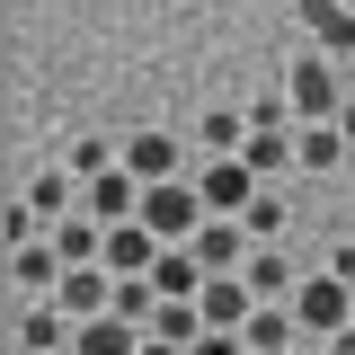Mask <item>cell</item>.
Listing matches in <instances>:
<instances>
[{
	"instance_id": "obj_1",
	"label": "cell",
	"mask_w": 355,
	"mask_h": 355,
	"mask_svg": "<svg viewBox=\"0 0 355 355\" xmlns=\"http://www.w3.org/2000/svg\"><path fill=\"white\" fill-rule=\"evenodd\" d=\"M205 214H214V205H205V187H196V178H160V187H142V222H151L160 240H196Z\"/></svg>"
},
{
	"instance_id": "obj_2",
	"label": "cell",
	"mask_w": 355,
	"mask_h": 355,
	"mask_svg": "<svg viewBox=\"0 0 355 355\" xmlns=\"http://www.w3.org/2000/svg\"><path fill=\"white\" fill-rule=\"evenodd\" d=\"M293 320H302L311 338H338V329L355 320V284H347V275H329V266H311L302 284H293Z\"/></svg>"
},
{
	"instance_id": "obj_3",
	"label": "cell",
	"mask_w": 355,
	"mask_h": 355,
	"mask_svg": "<svg viewBox=\"0 0 355 355\" xmlns=\"http://www.w3.org/2000/svg\"><path fill=\"white\" fill-rule=\"evenodd\" d=\"M284 98H293V116H302V125H320V116H338V107H347V89H338V71H329V53H320V44H311V53H293Z\"/></svg>"
},
{
	"instance_id": "obj_4",
	"label": "cell",
	"mask_w": 355,
	"mask_h": 355,
	"mask_svg": "<svg viewBox=\"0 0 355 355\" xmlns=\"http://www.w3.org/2000/svg\"><path fill=\"white\" fill-rule=\"evenodd\" d=\"M196 187H205V205L214 214H249V196H258L266 178L240 160V151H205V169H196Z\"/></svg>"
},
{
	"instance_id": "obj_5",
	"label": "cell",
	"mask_w": 355,
	"mask_h": 355,
	"mask_svg": "<svg viewBox=\"0 0 355 355\" xmlns=\"http://www.w3.org/2000/svg\"><path fill=\"white\" fill-rule=\"evenodd\" d=\"M62 249H53V231H36V240H18V249H9V293H18V302H36V293H53V284H62Z\"/></svg>"
},
{
	"instance_id": "obj_6",
	"label": "cell",
	"mask_w": 355,
	"mask_h": 355,
	"mask_svg": "<svg viewBox=\"0 0 355 355\" xmlns=\"http://www.w3.org/2000/svg\"><path fill=\"white\" fill-rule=\"evenodd\" d=\"M187 249H196V258L214 266V275H240V266H249V249H258V240H249V222H240V214H205V231H196Z\"/></svg>"
},
{
	"instance_id": "obj_7",
	"label": "cell",
	"mask_w": 355,
	"mask_h": 355,
	"mask_svg": "<svg viewBox=\"0 0 355 355\" xmlns=\"http://www.w3.org/2000/svg\"><path fill=\"white\" fill-rule=\"evenodd\" d=\"M53 302L71 311V320H98V311H116V266H62V284H53Z\"/></svg>"
},
{
	"instance_id": "obj_8",
	"label": "cell",
	"mask_w": 355,
	"mask_h": 355,
	"mask_svg": "<svg viewBox=\"0 0 355 355\" xmlns=\"http://www.w3.org/2000/svg\"><path fill=\"white\" fill-rule=\"evenodd\" d=\"M80 205H89L98 222H142V178L116 160V169H98V178L80 187Z\"/></svg>"
},
{
	"instance_id": "obj_9",
	"label": "cell",
	"mask_w": 355,
	"mask_h": 355,
	"mask_svg": "<svg viewBox=\"0 0 355 355\" xmlns=\"http://www.w3.org/2000/svg\"><path fill=\"white\" fill-rule=\"evenodd\" d=\"M160 249H169V240H160L151 222H107V258H98V266H116V275H151Z\"/></svg>"
},
{
	"instance_id": "obj_10",
	"label": "cell",
	"mask_w": 355,
	"mask_h": 355,
	"mask_svg": "<svg viewBox=\"0 0 355 355\" xmlns=\"http://www.w3.org/2000/svg\"><path fill=\"white\" fill-rule=\"evenodd\" d=\"M205 329H249V311H258V284L249 275H205Z\"/></svg>"
},
{
	"instance_id": "obj_11",
	"label": "cell",
	"mask_w": 355,
	"mask_h": 355,
	"mask_svg": "<svg viewBox=\"0 0 355 355\" xmlns=\"http://www.w3.org/2000/svg\"><path fill=\"white\" fill-rule=\"evenodd\" d=\"M347 151H355V142L338 133V116H320V125H293V169H302V178H329Z\"/></svg>"
},
{
	"instance_id": "obj_12",
	"label": "cell",
	"mask_w": 355,
	"mask_h": 355,
	"mask_svg": "<svg viewBox=\"0 0 355 355\" xmlns=\"http://www.w3.org/2000/svg\"><path fill=\"white\" fill-rule=\"evenodd\" d=\"M240 338H249V355H293L302 347V320H293V302H258Z\"/></svg>"
},
{
	"instance_id": "obj_13",
	"label": "cell",
	"mask_w": 355,
	"mask_h": 355,
	"mask_svg": "<svg viewBox=\"0 0 355 355\" xmlns=\"http://www.w3.org/2000/svg\"><path fill=\"white\" fill-rule=\"evenodd\" d=\"M125 169L142 178V187H160V178H178V133H160V125L125 133Z\"/></svg>"
},
{
	"instance_id": "obj_14",
	"label": "cell",
	"mask_w": 355,
	"mask_h": 355,
	"mask_svg": "<svg viewBox=\"0 0 355 355\" xmlns=\"http://www.w3.org/2000/svg\"><path fill=\"white\" fill-rule=\"evenodd\" d=\"M71 355H142V329H133L125 311H98V320H80Z\"/></svg>"
},
{
	"instance_id": "obj_15",
	"label": "cell",
	"mask_w": 355,
	"mask_h": 355,
	"mask_svg": "<svg viewBox=\"0 0 355 355\" xmlns=\"http://www.w3.org/2000/svg\"><path fill=\"white\" fill-rule=\"evenodd\" d=\"M302 36L320 44V53H347L355 44V9L347 0H302Z\"/></svg>"
},
{
	"instance_id": "obj_16",
	"label": "cell",
	"mask_w": 355,
	"mask_h": 355,
	"mask_svg": "<svg viewBox=\"0 0 355 355\" xmlns=\"http://www.w3.org/2000/svg\"><path fill=\"white\" fill-rule=\"evenodd\" d=\"M240 160H249L258 178H284V169H293V125H249Z\"/></svg>"
},
{
	"instance_id": "obj_17",
	"label": "cell",
	"mask_w": 355,
	"mask_h": 355,
	"mask_svg": "<svg viewBox=\"0 0 355 355\" xmlns=\"http://www.w3.org/2000/svg\"><path fill=\"white\" fill-rule=\"evenodd\" d=\"M249 284H258V302H293V284H302V266L275 258V249H249V266H240Z\"/></svg>"
},
{
	"instance_id": "obj_18",
	"label": "cell",
	"mask_w": 355,
	"mask_h": 355,
	"mask_svg": "<svg viewBox=\"0 0 355 355\" xmlns=\"http://www.w3.org/2000/svg\"><path fill=\"white\" fill-rule=\"evenodd\" d=\"M196 142H205V151H240V142H249V107H222V116H205V125H196Z\"/></svg>"
},
{
	"instance_id": "obj_19",
	"label": "cell",
	"mask_w": 355,
	"mask_h": 355,
	"mask_svg": "<svg viewBox=\"0 0 355 355\" xmlns=\"http://www.w3.org/2000/svg\"><path fill=\"white\" fill-rule=\"evenodd\" d=\"M116 160H125V142H98V133H80V142H71V178H98V169H116Z\"/></svg>"
},
{
	"instance_id": "obj_20",
	"label": "cell",
	"mask_w": 355,
	"mask_h": 355,
	"mask_svg": "<svg viewBox=\"0 0 355 355\" xmlns=\"http://www.w3.org/2000/svg\"><path fill=\"white\" fill-rule=\"evenodd\" d=\"M240 222H249V240H275V231H284V187H258Z\"/></svg>"
},
{
	"instance_id": "obj_21",
	"label": "cell",
	"mask_w": 355,
	"mask_h": 355,
	"mask_svg": "<svg viewBox=\"0 0 355 355\" xmlns=\"http://www.w3.org/2000/svg\"><path fill=\"white\" fill-rule=\"evenodd\" d=\"M187 355H249V338H240V329H205Z\"/></svg>"
},
{
	"instance_id": "obj_22",
	"label": "cell",
	"mask_w": 355,
	"mask_h": 355,
	"mask_svg": "<svg viewBox=\"0 0 355 355\" xmlns=\"http://www.w3.org/2000/svg\"><path fill=\"white\" fill-rule=\"evenodd\" d=\"M329 275H347V284H355V249H329Z\"/></svg>"
},
{
	"instance_id": "obj_23",
	"label": "cell",
	"mask_w": 355,
	"mask_h": 355,
	"mask_svg": "<svg viewBox=\"0 0 355 355\" xmlns=\"http://www.w3.org/2000/svg\"><path fill=\"white\" fill-rule=\"evenodd\" d=\"M142 355H187V347H178V338H151V329H142Z\"/></svg>"
},
{
	"instance_id": "obj_24",
	"label": "cell",
	"mask_w": 355,
	"mask_h": 355,
	"mask_svg": "<svg viewBox=\"0 0 355 355\" xmlns=\"http://www.w3.org/2000/svg\"><path fill=\"white\" fill-rule=\"evenodd\" d=\"M329 355H355V320H347V329H338V338H329Z\"/></svg>"
},
{
	"instance_id": "obj_25",
	"label": "cell",
	"mask_w": 355,
	"mask_h": 355,
	"mask_svg": "<svg viewBox=\"0 0 355 355\" xmlns=\"http://www.w3.org/2000/svg\"><path fill=\"white\" fill-rule=\"evenodd\" d=\"M338 133H347V142H355V98H347V107H338Z\"/></svg>"
},
{
	"instance_id": "obj_26",
	"label": "cell",
	"mask_w": 355,
	"mask_h": 355,
	"mask_svg": "<svg viewBox=\"0 0 355 355\" xmlns=\"http://www.w3.org/2000/svg\"><path fill=\"white\" fill-rule=\"evenodd\" d=\"M18 355H27V347H18Z\"/></svg>"
},
{
	"instance_id": "obj_27",
	"label": "cell",
	"mask_w": 355,
	"mask_h": 355,
	"mask_svg": "<svg viewBox=\"0 0 355 355\" xmlns=\"http://www.w3.org/2000/svg\"><path fill=\"white\" fill-rule=\"evenodd\" d=\"M347 9H355V0H347Z\"/></svg>"
}]
</instances>
